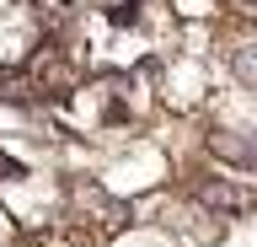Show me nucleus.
I'll return each instance as SVG.
<instances>
[{"instance_id": "nucleus-4", "label": "nucleus", "mask_w": 257, "mask_h": 247, "mask_svg": "<svg viewBox=\"0 0 257 247\" xmlns=\"http://www.w3.org/2000/svg\"><path fill=\"white\" fill-rule=\"evenodd\" d=\"M43 43H48V11H43V0H16V6L0 11V75L27 70Z\"/></svg>"}, {"instance_id": "nucleus-3", "label": "nucleus", "mask_w": 257, "mask_h": 247, "mask_svg": "<svg viewBox=\"0 0 257 247\" xmlns=\"http://www.w3.org/2000/svg\"><path fill=\"white\" fill-rule=\"evenodd\" d=\"M156 97H161V113H172V118H198L209 113V102H214V65H209V54L198 49H172L166 59H161L156 70Z\"/></svg>"}, {"instance_id": "nucleus-6", "label": "nucleus", "mask_w": 257, "mask_h": 247, "mask_svg": "<svg viewBox=\"0 0 257 247\" xmlns=\"http://www.w3.org/2000/svg\"><path fill=\"white\" fill-rule=\"evenodd\" d=\"M172 22L182 27H220L225 22V0H166Z\"/></svg>"}, {"instance_id": "nucleus-2", "label": "nucleus", "mask_w": 257, "mask_h": 247, "mask_svg": "<svg viewBox=\"0 0 257 247\" xmlns=\"http://www.w3.org/2000/svg\"><path fill=\"white\" fill-rule=\"evenodd\" d=\"M0 204L16 215V226L27 236H43L48 226L64 220L70 188H64L59 167H48V161H11V172L0 178Z\"/></svg>"}, {"instance_id": "nucleus-8", "label": "nucleus", "mask_w": 257, "mask_h": 247, "mask_svg": "<svg viewBox=\"0 0 257 247\" xmlns=\"http://www.w3.org/2000/svg\"><path fill=\"white\" fill-rule=\"evenodd\" d=\"M11 172V150H6V140H0V178Z\"/></svg>"}, {"instance_id": "nucleus-5", "label": "nucleus", "mask_w": 257, "mask_h": 247, "mask_svg": "<svg viewBox=\"0 0 257 247\" xmlns=\"http://www.w3.org/2000/svg\"><path fill=\"white\" fill-rule=\"evenodd\" d=\"M96 247H182V236L166 231L161 220H150V215H128V220H118Z\"/></svg>"}, {"instance_id": "nucleus-9", "label": "nucleus", "mask_w": 257, "mask_h": 247, "mask_svg": "<svg viewBox=\"0 0 257 247\" xmlns=\"http://www.w3.org/2000/svg\"><path fill=\"white\" fill-rule=\"evenodd\" d=\"M6 6H16V0H0V11H6Z\"/></svg>"}, {"instance_id": "nucleus-7", "label": "nucleus", "mask_w": 257, "mask_h": 247, "mask_svg": "<svg viewBox=\"0 0 257 247\" xmlns=\"http://www.w3.org/2000/svg\"><path fill=\"white\" fill-rule=\"evenodd\" d=\"M22 242H27V231L16 226V215L0 204V247H22Z\"/></svg>"}, {"instance_id": "nucleus-1", "label": "nucleus", "mask_w": 257, "mask_h": 247, "mask_svg": "<svg viewBox=\"0 0 257 247\" xmlns=\"http://www.w3.org/2000/svg\"><path fill=\"white\" fill-rule=\"evenodd\" d=\"M172 178H177V156L161 145L156 134H134V129H128V140H118L91 172L96 188H102L112 204H128V210L145 204V199H156V194H166Z\"/></svg>"}]
</instances>
